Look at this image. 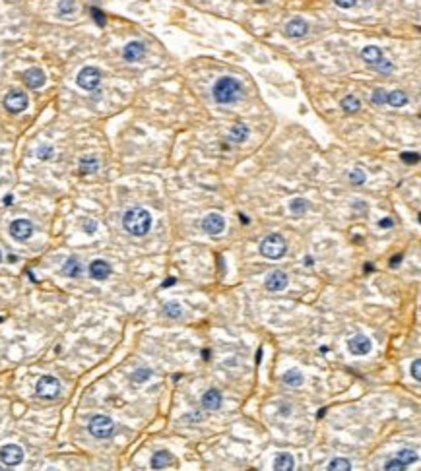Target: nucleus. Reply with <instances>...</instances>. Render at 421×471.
<instances>
[{
  "instance_id": "nucleus-32",
  "label": "nucleus",
  "mask_w": 421,
  "mask_h": 471,
  "mask_svg": "<svg viewBox=\"0 0 421 471\" xmlns=\"http://www.w3.org/2000/svg\"><path fill=\"white\" fill-rule=\"evenodd\" d=\"M396 458H398V460H402L406 466H410L412 462H418V454H416V452H412V450H400Z\"/></svg>"
},
{
  "instance_id": "nucleus-2",
  "label": "nucleus",
  "mask_w": 421,
  "mask_h": 471,
  "mask_svg": "<svg viewBox=\"0 0 421 471\" xmlns=\"http://www.w3.org/2000/svg\"><path fill=\"white\" fill-rule=\"evenodd\" d=\"M241 93H243L241 84H239L235 78H229V76L219 78V80L215 82V86H213V99L219 105H227V103L237 101V99L241 97Z\"/></svg>"
},
{
  "instance_id": "nucleus-10",
  "label": "nucleus",
  "mask_w": 421,
  "mask_h": 471,
  "mask_svg": "<svg viewBox=\"0 0 421 471\" xmlns=\"http://www.w3.org/2000/svg\"><path fill=\"white\" fill-rule=\"evenodd\" d=\"M348 349H350L351 355H367V353H371V349H373V343H371V339H369L367 336L357 334V336H353V337L348 341Z\"/></svg>"
},
{
  "instance_id": "nucleus-9",
  "label": "nucleus",
  "mask_w": 421,
  "mask_h": 471,
  "mask_svg": "<svg viewBox=\"0 0 421 471\" xmlns=\"http://www.w3.org/2000/svg\"><path fill=\"white\" fill-rule=\"evenodd\" d=\"M202 229L204 233L208 235H219L223 229H225V219L221 213H208L204 219H202Z\"/></svg>"
},
{
  "instance_id": "nucleus-23",
  "label": "nucleus",
  "mask_w": 421,
  "mask_h": 471,
  "mask_svg": "<svg viewBox=\"0 0 421 471\" xmlns=\"http://www.w3.org/2000/svg\"><path fill=\"white\" fill-rule=\"evenodd\" d=\"M283 382H285L287 386H291V388H299V386L303 384V374H301L299 370L291 368V370H287V372L283 374Z\"/></svg>"
},
{
  "instance_id": "nucleus-27",
  "label": "nucleus",
  "mask_w": 421,
  "mask_h": 471,
  "mask_svg": "<svg viewBox=\"0 0 421 471\" xmlns=\"http://www.w3.org/2000/svg\"><path fill=\"white\" fill-rule=\"evenodd\" d=\"M163 313H165V316H169V318H181V316H183V309H181V305H179L177 301H171V303H167V305L163 307Z\"/></svg>"
},
{
  "instance_id": "nucleus-34",
  "label": "nucleus",
  "mask_w": 421,
  "mask_h": 471,
  "mask_svg": "<svg viewBox=\"0 0 421 471\" xmlns=\"http://www.w3.org/2000/svg\"><path fill=\"white\" fill-rule=\"evenodd\" d=\"M371 101L374 105H384L386 103V91H384V90H374Z\"/></svg>"
},
{
  "instance_id": "nucleus-8",
  "label": "nucleus",
  "mask_w": 421,
  "mask_h": 471,
  "mask_svg": "<svg viewBox=\"0 0 421 471\" xmlns=\"http://www.w3.org/2000/svg\"><path fill=\"white\" fill-rule=\"evenodd\" d=\"M10 235H12L16 241H27V239L33 235V225H31V221H27V219H16V221H12V225H10Z\"/></svg>"
},
{
  "instance_id": "nucleus-14",
  "label": "nucleus",
  "mask_w": 421,
  "mask_h": 471,
  "mask_svg": "<svg viewBox=\"0 0 421 471\" xmlns=\"http://www.w3.org/2000/svg\"><path fill=\"white\" fill-rule=\"evenodd\" d=\"M202 407L204 409H210V411H215V409H219L221 407V404H223V398H221V392L219 390H215V388H211V390H208V392H204V396H202Z\"/></svg>"
},
{
  "instance_id": "nucleus-42",
  "label": "nucleus",
  "mask_w": 421,
  "mask_h": 471,
  "mask_svg": "<svg viewBox=\"0 0 421 471\" xmlns=\"http://www.w3.org/2000/svg\"><path fill=\"white\" fill-rule=\"evenodd\" d=\"M392 225H394V221H392L390 217H386V219H380V221H378V227H384V229H386V227H392Z\"/></svg>"
},
{
  "instance_id": "nucleus-20",
  "label": "nucleus",
  "mask_w": 421,
  "mask_h": 471,
  "mask_svg": "<svg viewBox=\"0 0 421 471\" xmlns=\"http://www.w3.org/2000/svg\"><path fill=\"white\" fill-rule=\"evenodd\" d=\"M171 462H173V456H171L167 450H159V452L154 454V458H152V468H154V470H163V468L171 466Z\"/></svg>"
},
{
  "instance_id": "nucleus-5",
  "label": "nucleus",
  "mask_w": 421,
  "mask_h": 471,
  "mask_svg": "<svg viewBox=\"0 0 421 471\" xmlns=\"http://www.w3.org/2000/svg\"><path fill=\"white\" fill-rule=\"evenodd\" d=\"M35 392L43 400H53V398H56L60 394V382H58V378H54L51 374H45V376H41L37 380Z\"/></svg>"
},
{
  "instance_id": "nucleus-41",
  "label": "nucleus",
  "mask_w": 421,
  "mask_h": 471,
  "mask_svg": "<svg viewBox=\"0 0 421 471\" xmlns=\"http://www.w3.org/2000/svg\"><path fill=\"white\" fill-rule=\"evenodd\" d=\"M84 229H86V231H88V233L92 235V233H94V231L97 229V223H95V221H86V225H84Z\"/></svg>"
},
{
  "instance_id": "nucleus-37",
  "label": "nucleus",
  "mask_w": 421,
  "mask_h": 471,
  "mask_svg": "<svg viewBox=\"0 0 421 471\" xmlns=\"http://www.w3.org/2000/svg\"><path fill=\"white\" fill-rule=\"evenodd\" d=\"M92 14H94V20H95L99 25H105V16H103V12H101V10H97V8H92Z\"/></svg>"
},
{
  "instance_id": "nucleus-16",
  "label": "nucleus",
  "mask_w": 421,
  "mask_h": 471,
  "mask_svg": "<svg viewBox=\"0 0 421 471\" xmlns=\"http://www.w3.org/2000/svg\"><path fill=\"white\" fill-rule=\"evenodd\" d=\"M90 275L97 281H103L111 275V266L105 260H94L90 264Z\"/></svg>"
},
{
  "instance_id": "nucleus-48",
  "label": "nucleus",
  "mask_w": 421,
  "mask_h": 471,
  "mask_svg": "<svg viewBox=\"0 0 421 471\" xmlns=\"http://www.w3.org/2000/svg\"><path fill=\"white\" fill-rule=\"evenodd\" d=\"M2 320H4V318H2V316H0V322H2Z\"/></svg>"
},
{
  "instance_id": "nucleus-13",
  "label": "nucleus",
  "mask_w": 421,
  "mask_h": 471,
  "mask_svg": "<svg viewBox=\"0 0 421 471\" xmlns=\"http://www.w3.org/2000/svg\"><path fill=\"white\" fill-rule=\"evenodd\" d=\"M23 82H25L27 88H31V90H39V88L45 86L47 78H45V72H43L41 68H29V70L23 72Z\"/></svg>"
},
{
  "instance_id": "nucleus-25",
  "label": "nucleus",
  "mask_w": 421,
  "mask_h": 471,
  "mask_svg": "<svg viewBox=\"0 0 421 471\" xmlns=\"http://www.w3.org/2000/svg\"><path fill=\"white\" fill-rule=\"evenodd\" d=\"M386 103L390 107H404L408 103V95L404 91H392V93H386Z\"/></svg>"
},
{
  "instance_id": "nucleus-6",
  "label": "nucleus",
  "mask_w": 421,
  "mask_h": 471,
  "mask_svg": "<svg viewBox=\"0 0 421 471\" xmlns=\"http://www.w3.org/2000/svg\"><path fill=\"white\" fill-rule=\"evenodd\" d=\"M99 82H101V72H99L95 66H86V68H82L80 74H78V78H76V84H78L82 90H86V91L97 90Z\"/></svg>"
},
{
  "instance_id": "nucleus-31",
  "label": "nucleus",
  "mask_w": 421,
  "mask_h": 471,
  "mask_svg": "<svg viewBox=\"0 0 421 471\" xmlns=\"http://www.w3.org/2000/svg\"><path fill=\"white\" fill-rule=\"evenodd\" d=\"M150 378H152V370L150 368H138L136 372H132V380L138 382V384H142V382H146Z\"/></svg>"
},
{
  "instance_id": "nucleus-39",
  "label": "nucleus",
  "mask_w": 421,
  "mask_h": 471,
  "mask_svg": "<svg viewBox=\"0 0 421 471\" xmlns=\"http://www.w3.org/2000/svg\"><path fill=\"white\" fill-rule=\"evenodd\" d=\"M37 156L41 157V159H49V157L53 156V150H51V148H47V146H41V148L37 150Z\"/></svg>"
},
{
  "instance_id": "nucleus-36",
  "label": "nucleus",
  "mask_w": 421,
  "mask_h": 471,
  "mask_svg": "<svg viewBox=\"0 0 421 471\" xmlns=\"http://www.w3.org/2000/svg\"><path fill=\"white\" fill-rule=\"evenodd\" d=\"M412 374H414V378L420 382L421 380V361L420 359H416V361L412 363Z\"/></svg>"
},
{
  "instance_id": "nucleus-15",
  "label": "nucleus",
  "mask_w": 421,
  "mask_h": 471,
  "mask_svg": "<svg viewBox=\"0 0 421 471\" xmlns=\"http://www.w3.org/2000/svg\"><path fill=\"white\" fill-rule=\"evenodd\" d=\"M144 54H146V47H144V43H140V41L128 43V45L124 47V51H122L124 60H128V62H136V60H140Z\"/></svg>"
},
{
  "instance_id": "nucleus-43",
  "label": "nucleus",
  "mask_w": 421,
  "mask_h": 471,
  "mask_svg": "<svg viewBox=\"0 0 421 471\" xmlns=\"http://www.w3.org/2000/svg\"><path fill=\"white\" fill-rule=\"evenodd\" d=\"M175 283H177V279H175V277H167V279L163 281V285H161V287H171V285H175Z\"/></svg>"
},
{
  "instance_id": "nucleus-22",
  "label": "nucleus",
  "mask_w": 421,
  "mask_h": 471,
  "mask_svg": "<svg viewBox=\"0 0 421 471\" xmlns=\"http://www.w3.org/2000/svg\"><path fill=\"white\" fill-rule=\"evenodd\" d=\"M62 273L68 275V277H78L82 273V264L76 260V258H68L62 266Z\"/></svg>"
},
{
  "instance_id": "nucleus-40",
  "label": "nucleus",
  "mask_w": 421,
  "mask_h": 471,
  "mask_svg": "<svg viewBox=\"0 0 421 471\" xmlns=\"http://www.w3.org/2000/svg\"><path fill=\"white\" fill-rule=\"evenodd\" d=\"M402 161H404V163H418V161H420V156L406 152V154H402Z\"/></svg>"
},
{
  "instance_id": "nucleus-18",
  "label": "nucleus",
  "mask_w": 421,
  "mask_h": 471,
  "mask_svg": "<svg viewBox=\"0 0 421 471\" xmlns=\"http://www.w3.org/2000/svg\"><path fill=\"white\" fill-rule=\"evenodd\" d=\"M285 33L289 37H303L307 33V23L301 18H293L287 25H285Z\"/></svg>"
},
{
  "instance_id": "nucleus-12",
  "label": "nucleus",
  "mask_w": 421,
  "mask_h": 471,
  "mask_svg": "<svg viewBox=\"0 0 421 471\" xmlns=\"http://www.w3.org/2000/svg\"><path fill=\"white\" fill-rule=\"evenodd\" d=\"M287 281H289L287 273H283L281 269H276V271L268 273L264 285H266L268 291H274V293H276V291H283V289L287 287Z\"/></svg>"
},
{
  "instance_id": "nucleus-17",
  "label": "nucleus",
  "mask_w": 421,
  "mask_h": 471,
  "mask_svg": "<svg viewBox=\"0 0 421 471\" xmlns=\"http://www.w3.org/2000/svg\"><path fill=\"white\" fill-rule=\"evenodd\" d=\"M276 471H291L293 468H295V460H293V456L291 454H287V452H281V454H278L276 456V460H274V466H272Z\"/></svg>"
},
{
  "instance_id": "nucleus-1",
  "label": "nucleus",
  "mask_w": 421,
  "mask_h": 471,
  "mask_svg": "<svg viewBox=\"0 0 421 471\" xmlns=\"http://www.w3.org/2000/svg\"><path fill=\"white\" fill-rule=\"evenodd\" d=\"M122 227L134 237H144L152 229V215L144 208H130L122 217Z\"/></svg>"
},
{
  "instance_id": "nucleus-4",
  "label": "nucleus",
  "mask_w": 421,
  "mask_h": 471,
  "mask_svg": "<svg viewBox=\"0 0 421 471\" xmlns=\"http://www.w3.org/2000/svg\"><path fill=\"white\" fill-rule=\"evenodd\" d=\"M88 428L95 438H111L113 432H115V423L107 415H95V417L90 419Z\"/></svg>"
},
{
  "instance_id": "nucleus-49",
  "label": "nucleus",
  "mask_w": 421,
  "mask_h": 471,
  "mask_svg": "<svg viewBox=\"0 0 421 471\" xmlns=\"http://www.w3.org/2000/svg\"><path fill=\"white\" fill-rule=\"evenodd\" d=\"M0 260H2V252H0Z\"/></svg>"
},
{
  "instance_id": "nucleus-26",
  "label": "nucleus",
  "mask_w": 421,
  "mask_h": 471,
  "mask_svg": "<svg viewBox=\"0 0 421 471\" xmlns=\"http://www.w3.org/2000/svg\"><path fill=\"white\" fill-rule=\"evenodd\" d=\"M326 470L328 471H350L351 470V464H350V460H346V458H334V460L326 466Z\"/></svg>"
},
{
  "instance_id": "nucleus-35",
  "label": "nucleus",
  "mask_w": 421,
  "mask_h": 471,
  "mask_svg": "<svg viewBox=\"0 0 421 471\" xmlns=\"http://www.w3.org/2000/svg\"><path fill=\"white\" fill-rule=\"evenodd\" d=\"M350 180H351L353 184H361V182H365V173L359 171V169H355V171L350 173Z\"/></svg>"
},
{
  "instance_id": "nucleus-38",
  "label": "nucleus",
  "mask_w": 421,
  "mask_h": 471,
  "mask_svg": "<svg viewBox=\"0 0 421 471\" xmlns=\"http://www.w3.org/2000/svg\"><path fill=\"white\" fill-rule=\"evenodd\" d=\"M355 2H357V0H334V4H336L338 8H344V10H348V8H353V6H355Z\"/></svg>"
},
{
  "instance_id": "nucleus-29",
  "label": "nucleus",
  "mask_w": 421,
  "mask_h": 471,
  "mask_svg": "<svg viewBox=\"0 0 421 471\" xmlns=\"http://www.w3.org/2000/svg\"><path fill=\"white\" fill-rule=\"evenodd\" d=\"M307 200H303V198H295V200H291L289 202V211L291 213H295V215H301L303 211H307Z\"/></svg>"
},
{
  "instance_id": "nucleus-7",
  "label": "nucleus",
  "mask_w": 421,
  "mask_h": 471,
  "mask_svg": "<svg viewBox=\"0 0 421 471\" xmlns=\"http://www.w3.org/2000/svg\"><path fill=\"white\" fill-rule=\"evenodd\" d=\"M0 460L4 466L8 468H14V466H20L23 462V450L22 446L18 444H6L0 448Z\"/></svg>"
},
{
  "instance_id": "nucleus-46",
  "label": "nucleus",
  "mask_w": 421,
  "mask_h": 471,
  "mask_svg": "<svg viewBox=\"0 0 421 471\" xmlns=\"http://www.w3.org/2000/svg\"><path fill=\"white\" fill-rule=\"evenodd\" d=\"M4 204H6V206H12V196H6V198H4Z\"/></svg>"
},
{
  "instance_id": "nucleus-30",
  "label": "nucleus",
  "mask_w": 421,
  "mask_h": 471,
  "mask_svg": "<svg viewBox=\"0 0 421 471\" xmlns=\"http://www.w3.org/2000/svg\"><path fill=\"white\" fill-rule=\"evenodd\" d=\"M76 10V2L74 0H60L58 2V14L60 16H70Z\"/></svg>"
},
{
  "instance_id": "nucleus-3",
  "label": "nucleus",
  "mask_w": 421,
  "mask_h": 471,
  "mask_svg": "<svg viewBox=\"0 0 421 471\" xmlns=\"http://www.w3.org/2000/svg\"><path fill=\"white\" fill-rule=\"evenodd\" d=\"M287 252V243L281 235L278 233H272L260 243V254L264 258H270V260H280L281 256H285Z\"/></svg>"
},
{
  "instance_id": "nucleus-11",
  "label": "nucleus",
  "mask_w": 421,
  "mask_h": 471,
  "mask_svg": "<svg viewBox=\"0 0 421 471\" xmlns=\"http://www.w3.org/2000/svg\"><path fill=\"white\" fill-rule=\"evenodd\" d=\"M4 107L10 112H22L23 109H27V95L22 91H10L4 97Z\"/></svg>"
},
{
  "instance_id": "nucleus-33",
  "label": "nucleus",
  "mask_w": 421,
  "mask_h": 471,
  "mask_svg": "<svg viewBox=\"0 0 421 471\" xmlns=\"http://www.w3.org/2000/svg\"><path fill=\"white\" fill-rule=\"evenodd\" d=\"M384 470L386 471H404L408 470V466L402 462V460H398V458H392V460H388L386 464H384Z\"/></svg>"
},
{
  "instance_id": "nucleus-19",
  "label": "nucleus",
  "mask_w": 421,
  "mask_h": 471,
  "mask_svg": "<svg viewBox=\"0 0 421 471\" xmlns=\"http://www.w3.org/2000/svg\"><path fill=\"white\" fill-rule=\"evenodd\" d=\"M361 58H363L365 62H369L371 66H376L384 56H382V51H380L378 47H373V45H371V47H365V49L361 51Z\"/></svg>"
},
{
  "instance_id": "nucleus-45",
  "label": "nucleus",
  "mask_w": 421,
  "mask_h": 471,
  "mask_svg": "<svg viewBox=\"0 0 421 471\" xmlns=\"http://www.w3.org/2000/svg\"><path fill=\"white\" fill-rule=\"evenodd\" d=\"M239 219H241V221H243L245 225H249V217H247V215H243V213H239Z\"/></svg>"
},
{
  "instance_id": "nucleus-21",
  "label": "nucleus",
  "mask_w": 421,
  "mask_h": 471,
  "mask_svg": "<svg viewBox=\"0 0 421 471\" xmlns=\"http://www.w3.org/2000/svg\"><path fill=\"white\" fill-rule=\"evenodd\" d=\"M247 138H249V126L243 124V122L235 124L229 132V140H233V142H245Z\"/></svg>"
},
{
  "instance_id": "nucleus-44",
  "label": "nucleus",
  "mask_w": 421,
  "mask_h": 471,
  "mask_svg": "<svg viewBox=\"0 0 421 471\" xmlns=\"http://www.w3.org/2000/svg\"><path fill=\"white\" fill-rule=\"evenodd\" d=\"M400 260H402V254H400V256H394V258L390 260V266H398V264H400Z\"/></svg>"
},
{
  "instance_id": "nucleus-28",
  "label": "nucleus",
  "mask_w": 421,
  "mask_h": 471,
  "mask_svg": "<svg viewBox=\"0 0 421 471\" xmlns=\"http://www.w3.org/2000/svg\"><path fill=\"white\" fill-rule=\"evenodd\" d=\"M342 109H344V111H348V112H355V111H359V109H361V103H359V99H357V97H353V95H348V97H344V99H342Z\"/></svg>"
},
{
  "instance_id": "nucleus-47",
  "label": "nucleus",
  "mask_w": 421,
  "mask_h": 471,
  "mask_svg": "<svg viewBox=\"0 0 421 471\" xmlns=\"http://www.w3.org/2000/svg\"><path fill=\"white\" fill-rule=\"evenodd\" d=\"M260 357H262V349H258V355H257V365L260 363Z\"/></svg>"
},
{
  "instance_id": "nucleus-24",
  "label": "nucleus",
  "mask_w": 421,
  "mask_h": 471,
  "mask_svg": "<svg viewBox=\"0 0 421 471\" xmlns=\"http://www.w3.org/2000/svg\"><path fill=\"white\" fill-rule=\"evenodd\" d=\"M99 169V161H97V157L94 156H86L80 159V171L82 173H95Z\"/></svg>"
}]
</instances>
